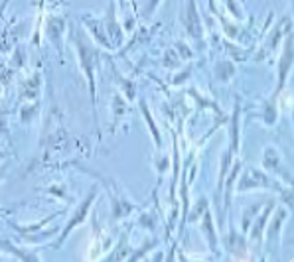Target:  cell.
<instances>
[{"mask_svg":"<svg viewBox=\"0 0 294 262\" xmlns=\"http://www.w3.org/2000/svg\"><path fill=\"white\" fill-rule=\"evenodd\" d=\"M269 185H271V181L267 180L261 172H257V170L251 168L245 174V178L241 180L239 189H247V187H269Z\"/></svg>","mask_w":294,"mask_h":262,"instance_id":"cell-4","label":"cell"},{"mask_svg":"<svg viewBox=\"0 0 294 262\" xmlns=\"http://www.w3.org/2000/svg\"><path fill=\"white\" fill-rule=\"evenodd\" d=\"M186 28H188L190 36H194V38L201 36V20L196 12V0H190V8L186 14Z\"/></svg>","mask_w":294,"mask_h":262,"instance_id":"cell-3","label":"cell"},{"mask_svg":"<svg viewBox=\"0 0 294 262\" xmlns=\"http://www.w3.org/2000/svg\"><path fill=\"white\" fill-rule=\"evenodd\" d=\"M77 49H79V57H81V66L87 73L89 87H91V95L95 99V79H93V63H95V49L87 44V40L83 38L81 32H77Z\"/></svg>","mask_w":294,"mask_h":262,"instance_id":"cell-1","label":"cell"},{"mask_svg":"<svg viewBox=\"0 0 294 262\" xmlns=\"http://www.w3.org/2000/svg\"><path fill=\"white\" fill-rule=\"evenodd\" d=\"M158 2H160V0H150V4H148V12H152V8H154Z\"/></svg>","mask_w":294,"mask_h":262,"instance_id":"cell-6","label":"cell"},{"mask_svg":"<svg viewBox=\"0 0 294 262\" xmlns=\"http://www.w3.org/2000/svg\"><path fill=\"white\" fill-rule=\"evenodd\" d=\"M95 197H97V193H95V191H93V193H89V195H87V199H85L81 205L77 207V211L73 213V217L69 219V223L66 225V229H64V235H62L60 243H64V239H66L67 235L73 231V227L81 225L83 221H85V215H87V211H89V207H91V203H93V199H95ZM60 243H57V245H60Z\"/></svg>","mask_w":294,"mask_h":262,"instance_id":"cell-2","label":"cell"},{"mask_svg":"<svg viewBox=\"0 0 294 262\" xmlns=\"http://www.w3.org/2000/svg\"><path fill=\"white\" fill-rule=\"evenodd\" d=\"M264 168H269V170H275V172H280V160H278V154L273 150V148H269L267 150V154H264Z\"/></svg>","mask_w":294,"mask_h":262,"instance_id":"cell-5","label":"cell"}]
</instances>
